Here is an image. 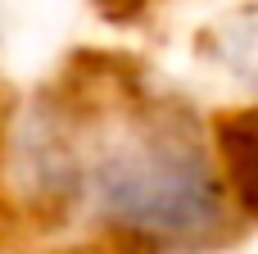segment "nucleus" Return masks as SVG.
Returning a JSON list of instances; mask_svg holds the SVG:
<instances>
[{
    "mask_svg": "<svg viewBox=\"0 0 258 254\" xmlns=\"http://www.w3.org/2000/svg\"><path fill=\"white\" fill-rule=\"evenodd\" d=\"M41 186L82 200L122 236L186 245L222 232L231 200L249 209L236 186L218 127H204L186 105L154 91H122L113 109H45L36 141H27Z\"/></svg>",
    "mask_w": 258,
    "mask_h": 254,
    "instance_id": "f257e3e1",
    "label": "nucleus"
}]
</instances>
